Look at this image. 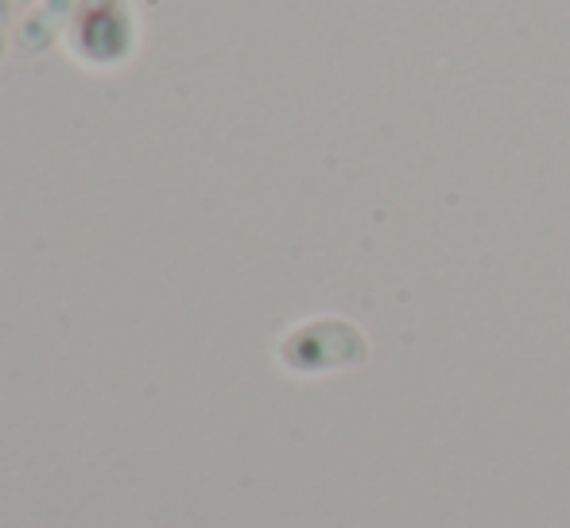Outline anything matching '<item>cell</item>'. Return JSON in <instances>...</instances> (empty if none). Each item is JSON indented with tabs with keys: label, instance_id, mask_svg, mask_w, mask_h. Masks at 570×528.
Returning a JSON list of instances; mask_svg holds the SVG:
<instances>
[{
	"label": "cell",
	"instance_id": "cell-1",
	"mask_svg": "<svg viewBox=\"0 0 570 528\" xmlns=\"http://www.w3.org/2000/svg\"><path fill=\"white\" fill-rule=\"evenodd\" d=\"M62 51L86 75H120V70H128L144 51V20L136 0L82 8Z\"/></svg>",
	"mask_w": 570,
	"mask_h": 528
},
{
	"label": "cell",
	"instance_id": "cell-2",
	"mask_svg": "<svg viewBox=\"0 0 570 528\" xmlns=\"http://www.w3.org/2000/svg\"><path fill=\"white\" fill-rule=\"evenodd\" d=\"M368 362V339L357 323L342 315H315L292 323L276 339V365L292 378L361 370Z\"/></svg>",
	"mask_w": 570,
	"mask_h": 528
},
{
	"label": "cell",
	"instance_id": "cell-3",
	"mask_svg": "<svg viewBox=\"0 0 570 528\" xmlns=\"http://www.w3.org/2000/svg\"><path fill=\"white\" fill-rule=\"evenodd\" d=\"M82 0H36V4L20 8L16 20V51L28 59H43L55 47L67 43L70 28H75Z\"/></svg>",
	"mask_w": 570,
	"mask_h": 528
},
{
	"label": "cell",
	"instance_id": "cell-4",
	"mask_svg": "<svg viewBox=\"0 0 570 528\" xmlns=\"http://www.w3.org/2000/svg\"><path fill=\"white\" fill-rule=\"evenodd\" d=\"M16 20H20V8L12 0H0V67H4L8 51L16 47Z\"/></svg>",
	"mask_w": 570,
	"mask_h": 528
},
{
	"label": "cell",
	"instance_id": "cell-5",
	"mask_svg": "<svg viewBox=\"0 0 570 528\" xmlns=\"http://www.w3.org/2000/svg\"><path fill=\"white\" fill-rule=\"evenodd\" d=\"M98 4H114V0H82V8H98Z\"/></svg>",
	"mask_w": 570,
	"mask_h": 528
},
{
	"label": "cell",
	"instance_id": "cell-6",
	"mask_svg": "<svg viewBox=\"0 0 570 528\" xmlns=\"http://www.w3.org/2000/svg\"><path fill=\"white\" fill-rule=\"evenodd\" d=\"M16 8H28V4H36V0H12Z\"/></svg>",
	"mask_w": 570,
	"mask_h": 528
}]
</instances>
